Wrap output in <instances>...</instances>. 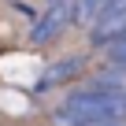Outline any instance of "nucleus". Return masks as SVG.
Masks as SVG:
<instances>
[{"instance_id":"1","label":"nucleus","mask_w":126,"mask_h":126,"mask_svg":"<svg viewBox=\"0 0 126 126\" xmlns=\"http://www.w3.org/2000/svg\"><path fill=\"white\" fill-rule=\"evenodd\" d=\"M59 108H67V111H100V115H111V119L126 122V85L115 74H96V78H85V85L71 89Z\"/></svg>"},{"instance_id":"2","label":"nucleus","mask_w":126,"mask_h":126,"mask_svg":"<svg viewBox=\"0 0 126 126\" xmlns=\"http://www.w3.org/2000/svg\"><path fill=\"white\" fill-rule=\"evenodd\" d=\"M74 22V0H56L48 4V11L30 26V45H52L59 33H67V26Z\"/></svg>"},{"instance_id":"3","label":"nucleus","mask_w":126,"mask_h":126,"mask_svg":"<svg viewBox=\"0 0 126 126\" xmlns=\"http://www.w3.org/2000/svg\"><path fill=\"white\" fill-rule=\"evenodd\" d=\"M122 30H126V0H108L89 22V45H96V48L111 45Z\"/></svg>"},{"instance_id":"4","label":"nucleus","mask_w":126,"mask_h":126,"mask_svg":"<svg viewBox=\"0 0 126 126\" xmlns=\"http://www.w3.org/2000/svg\"><path fill=\"white\" fill-rule=\"evenodd\" d=\"M85 71V56H67V59H56V63H48V67L37 74V82H33V89L37 93H48V89H59V85H67V82H74L78 74Z\"/></svg>"},{"instance_id":"5","label":"nucleus","mask_w":126,"mask_h":126,"mask_svg":"<svg viewBox=\"0 0 126 126\" xmlns=\"http://www.w3.org/2000/svg\"><path fill=\"white\" fill-rule=\"evenodd\" d=\"M104 48H108L104 56H108V63H111V71L126 67V30H122V33H119V37H115L111 45H104Z\"/></svg>"},{"instance_id":"6","label":"nucleus","mask_w":126,"mask_h":126,"mask_svg":"<svg viewBox=\"0 0 126 126\" xmlns=\"http://www.w3.org/2000/svg\"><path fill=\"white\" fill-rule=\"evenodd\" d=\"M115 78H119V82L126 85V67H119V71H115Z\"/></svg>"},{"instance_id":"7","label":"nucleus","mask_w":126,"mask_h":126,"mask_svg":"<svg viewBox=\"0 0 126 126\" xmlns=\"http://www.w3.org/2000/svg\"><path fill=\"white\" fill-rule=\"evenodd\" d=\"M48 4H56V0H48Z\"/></svg>"}]
</instances>
